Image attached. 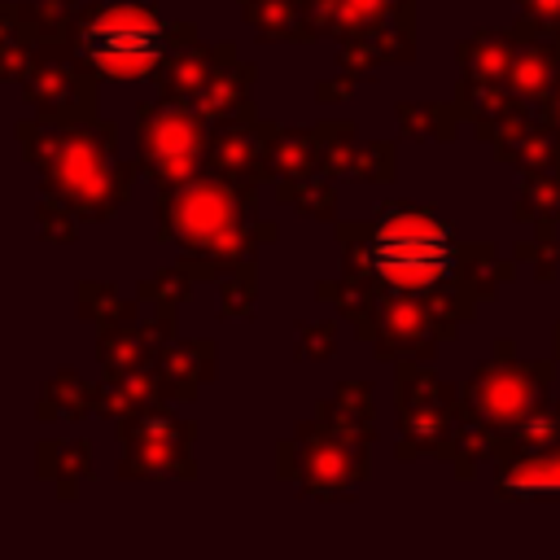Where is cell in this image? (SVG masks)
Here are the masks:
<instances>
[{
	"label": "cell",
	"instance_id": "cell-2",
	"mask_svg": "<svg viewBox=\"0 0 560 560\" xmlns=\"http://www.w3.org/2000/svg\"><path fill=\"white\" fill-rule=\"evenodd\" d=\"M166 26L149 9H109L96 13L83 31V52L101 74L136 79L149 74L166 52Z\"/></svg>",
	"mask_w": 560,
	"mask_h": 560
},
{
	"label": "cell",
	"instance_id": "cell-1",
	"mask_svg": "<svg viewBox=\"0 0 560 560\" xmlns=\"http://www.w3.org/2000/svg\"><path fill=\"white\" fill-rule=\"evenodd\" d=\"M455 262V241L446 223L424 210L394 206L372 232V267L398 289H429Z\"/></svg>",
	"mask_w": 560,
	"mask_h": 560
}]
</instances>
